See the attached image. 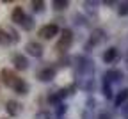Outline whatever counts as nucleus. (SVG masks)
I'll return each mask as SVG.
<instances>
[{"instance_id":"obj_1","label":"nucleus","mask_w":128,"mask_h":119,"mask_svg":"<svg viewBox=\"0 0 128 119\" xmlns=\"http://www.w3.org/2000/svg\"><path fill=\"white\" fill-rule=\"evenodd\" d=\"M71 41H73L71 30L64 28L62 34H60V39H59V43H57V50H59V52H66V50L70 48V44H71Z\"/></svg>"},{"instance_id":"obj_9","label":"nucleus","mask_w":128,"mask_h":119,"mask_svg":"<svg viewBox=\"0 0 128 119\" xmlns=\"http://www.w3.org/2000/svg\"><path fill=\"white\" fill-rule=\"evenodd\" d=\"M116 57H118V50H116V48H108L107 52L103 54V60H105V62H112Z\"/></svg>"},{"instance_id":"obj_15","label":"nucleus","mask_w":128,"mask_h":119,"mask_svg":"<svg viewBox=\"0 0 128 119\" xmlns=\"http://www.w3.org/2000/svg\"><path fill=\"white\" fill-rule=\"evenodd\" d=\"M32 6H34V9H36V11H41L44 4H43V2H32Z\"/></svg>"},{"instance_id":"obj_16","label":"nucleus","mask_w":128,"mask_h":119,"mask_svg":"<svg viewBox=\"0 0 128 119\" xmlns=\"http://www.w3.org/2000/svg\"><path fill=\"white\" fill-rule=\"evenodd\" d=\"M123 116H124V117H126V119H128V105H126V108H124V110H123Z\"/></svg>"},{"instance_id":"obj_2","label":"nucleus","mask_w":128,"mask_h":119,"mask_svg":"<svg viewBox=\"0 0 128 119\" xmlns=\"http://www.w3.org/2000/svg\"><path fill=\"white\" fill-rule=\"evenodd\" d=\"M2 76H4V84H6V86H9V87H12V89H16V87L23 82L20 76H16V75H14L12 71H9V70H4V71H2Z\"/></svg>"},{"instance_id":"obj_3","label":"nucleus","mask_w":128,"mask_h":119,"mask_svg":"<svg viewBox=\"0 0 128 119\" xmlns=\"http://www.w3.org/2000/svg\"><path fill=\"white\" fill-rule=\"evenodd\" d=\"M57 34H59V27L55 23H48V25L39 28V36L43 39H52L54 36H57Z\"/></svg>"},{"instance_id":"obj_8","label":"nucleus","mask_w":128,"mask_h":119,"mask_svg":"<svg viewBox=\"0 0 128 119\" xmlns=\"http://www.w3.org/2000/svg\"><path fill=\"white\" fill-rule=\"evenodd\" d=\"M7 112L11 116H18L20 114V103L18 101H7Z\"/></svg>"},{"instance_id":"obj_11","label":"nucleus","mask_w":128,"mask_h":119,"mask_svg":"<svg viewBox=\"0 0 128 119\" xmlns=\"http://www.w3.org/2000/svg\"><path fill=\"white\" fill-rule=\"evenodd\" d=\"M11 41V36H9V32H4V30H0V44H9Z\"/></svg>"},{"instance_id":"obj_12","label":"nucleus","mask_w":128,"mask_h":119,"mask_svg":"<svg viewBox=\"0 0 128 119\" xmlns=\"http://www.w3.org/2000/svg\"><path fill=\"white\" fill-rule=\"evenodd\" d=\"M54 7L55 9H64V7H68V2H66V0H55Z\"/></svg>"},{"instance_id":"obj_14","label":"nucleus","mask_w":128,"mask_h":119,"mask_svg":"<svg viewBox=\"0 0 128 119\" xmlns=\"http://www.w3.org/2000/svg\"><path fill=\"white\" fill-rule=\"evenodd\" d=\"M22 25L27 28V30H30L32 27H34V23H32V20L30 18H27V16H25V18H23V22H22Z\"/></svg>"},{"instance_id":"obj_7","label":"nucleus","mask_w":128,"mask_h":119,"mask_svg":"<svg viewBox=\"0 0 128 119\" xmlns=\"http://www.w3.org/2000/svg\"><path fill=\"white\" fill-rule=\"evenodd\" d=\"M23 18H25L23 9H22V7H14V11H12V22L22 23V22H23Z\"/></svg>"},{"instance_id":"obj_13","label":"nucleus","mask_w":128,"mask_h":119,"mask_svg":"<svg viewBox=\"0 0 128 119\" xmlns=\"http://www.w3.org/2000/svg\"><path fill=\"white\" fill-rule=\"evenodd\" d=\"M118 12H119L121 16H126V14H128V2H123L121 7L118 9Z\"/></svg>"},{"instance_id":"obj_6","label":"nucleus","mask_w":128,"mask_h":119,"mask_svg":"<svg viewBox=\"0 0 128 119\" xmlns=\"http://www.w3.org/2000/svg\"><path fill=\"white\" fill-rule=\"evenodd\" d=\"M12 62H14V66H16V70H25V68L28 66L25 55H20V54H16V55L12 57Z\"/></svg>"},{"instance_id":"obj_4","label":"nucleus","mask_w":128,"mask_h":119,"mask_svg":"<svg viewBox=\"0 0 128 119\" xmlns=\"http://www.w3.org/2000/svg\"><path fill=\"white\" fill-rule=\"evenodd\" d=\"M55 76V70L54 68H44V70L38 71V78L43 80V82H48V80H52Z\"/></svg>"},{"instance_id":"obj_17","label":"nucleus","mask_w":128,"mask_h":119,"mask_svg":"<svg viewBox=\"0 0 128 119\" xmlns=\"http://www.w3.org/2000/svg\"><path fill=\"white\" fill-rule=\"evenodd\" d=\"M100 119H108V116H107V114H102V116H100Z\"/></svg>"},{"instance_id":"obj_10","label":"nucleus","mask_w":128,"mask_h":119,"mask_svg":"<svg viewBox=\"0 0 128 119\" xmlns=\"http://www.w3.org/2000/svg\"><path fill=\"white\" fill-rule=\"evenodd\" d=\"M126 98H128V89H123V91L118 94V98H116V105H121Z\"/></svg>"},{"instance_id":"obj_5","label":"nucleus","mask_w":128,"mask_h":119,"mask_svg":"<svg viewBox=\"0 0 128 119\" xmlns=\"http://www.w3.org/2000/svg\"><path fill=\"white\" fill-rule=\"evenodd\" d=\"M27 52L32 55V57H41V54H43V48H41V44L39 43H28L27 44Z\"/></svg>"}]
</instances>
